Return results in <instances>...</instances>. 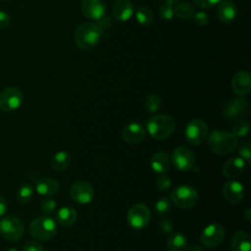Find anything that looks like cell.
<instances>
[{
    "label": "cell",
    "instance_id": "1",
    "mask_svg": "<svg viewBox=\"0 0 251 251\" xmlns=\"http://www.w3.org/2000/svg\"><path fill=\"white\" fill-rule=\"evenodd\" d=\"M207 137L209 148L218 155H227L237 147V137L225 129H215Z\"/></svg>",
    "mask_w": 251,
    "mask_h": 251
},
{
    "label": "cell",
    "instance_id": "2",
    "mask_svg": "<svg viewBox=\"0 0 251 251\" xmlns=\"http://www.w3.org/2000/svg\"><path fill=\"white\" fill-rule=\"evenodd\" d=\"M101 36L102 30L94 23H83L75 31V44L83 50H89L95 47L99 43Z\"/></svg>",
    "mask_w": 251,
    "mask_h": 251
},
{
    "label": "cell",
    "instance_id": "3",
    "mask_svg": "<svg viewBox=\"0 0 251 251\" xmlns=\"http://www.w3.org/2000/svg\"><path fill=\"white\" fill-rule=\"evenodd\" d=\"M175 127L176 124L174 119L168 115L151 116L146 124L148 133L158 140L168 138L174 132Z\"/></svg>",
    "mask_w": 251,
    "mask_h": 251
},
{
    "label": "cell",
    "instance_id": "4",
    "mask_svg": "<svg viewBox=\"0 0 251 251\" xmlns=\"http://www.w3.org/2000/svg\"><path fill=\"white\" fill-rule=\"evenodd\" d=\"M28 230L30 235L35 239L46 241L56 234L57 226L52 218L48 216H41L34 219L29 224Z\"/></svg>",
    "mask_w": 251,
    "mask_h": 251
},
{
    "label": "cell",
    "instance_id": "5",
    "mask_svg": "<svg viewBox=\"0 0 251 251\" xmlns=\"http://www.w3.org/2000/svg\"><path fill=\"white\" fill-rule=\"evenodd\" d=\"M25 232L22 221L15 216H6L0 221V234L8 241L20 240Z\"/></svg>",
    "mask_w": 251,
    "mask_h": 251
},
{
    "label": "cell",
    "instance_id": "6",
    "mask_svg": "<svg viewBox=\"0 0 251 251\" xmlns=\"http://www.w3.org/2000/svg\"><path fill=\"white\" fill-rule=\"evenodd\" d=\"M171 200L176 206L181 209H189L196 205L198 193L196 189L190 185H179L172 192Z\"/></svg>",
    "mask_w": 251,
    "mask_h": 251
},
{
    "label": "cell",
    "instance_id": "7",
    "mask_svg": "<svg viewBox=\"0 0 251 251\" xmlns=\"http://www.w3.org/2000/svg\"><path fill=\"white\" fill-rule=\"evenodd\" d=\"M209 133L207 124L199 119H194L188 122L185 126V139L192 145H199L205 141Z\"/></svg>",
    "mask_w": 251,
    "mask_h": 251
},
{
    "label": "cell",
    "instance_id": "8",
    "mask_svg": "<svg viewBox=\"0 0 251 251\" xmlns=\"http://www.w3.org/2000/svg\"><path fill=\"white\" fill-rule=\"evenodd\" d=\"M150 210L142 203H137L132 205L126 216L128 225L134 229L144 228L150 222Z\"/></svg>",
    "mask_w": 251,
    "mask_h": 251
},
{
    "label": "cell",
    "instance_id": "9",
    "mask_svg": "<svg viewBox=\"0 0 251 251\" xmlns=\"http://www.w3.org/2000/svg\"><path fill=\"white\" fill-rule=\"evenodd\" d=\"M24 96L20 88L9 86L0 92V109L11 112L19 109L23 104Z\"/></svg>",
    "mask_w": 251,
    "mask_h": 251
},
{
    "label": "cell",
    "instance_id": "10",
    "mask_svg": "<svg viewBox=\"0 0 251 251\" xmlns=\"http://www.w3.org/2000/svg\"><path fill=\"white\" fill-rule=\"evenodd\" d=\"M172 162L176 170L189 171L195 164V156L188 147L178 146L172 154Z\"/></svg>",
    "mask_w": 251,
    "mask_h": 251
},
{
    "label": "cell",
    "instance_id": "11",
    "mask_svg": "<svg viewBox=\"0 0 251 251\" xmlns=\"http://www.w3.org/2000/svg\"><path fill=\"white\" fill-rule=\"evenodd\" d=\"M201 242L208 248L219 246L225 238V229L219 224H211L207 226L201 233Z\"/></svg>",
    "mask_w": 251,
    "mask_h": 251
},
{
    "label": "cell",
    "instance_id": "12",
    "mask_svg": "<svg viewBox=\"0 0 251 251\" xmlns=\"http://www.w3.org/2000/svg\"><path fill=\"white\" fill-rule=\"evenodd\" d=\"M71 198L79 204H88L94 197V190L92 186L83 180L75 181L70 188Z\"/></svg>",
    "mask_w": 251,
    "mask_h": 251
},
{
    "label": "cell",
    "instance_id": "13",
    "mask_svg": "<svg viewBox=\"0 0 251 251\" xmlns=\"http://www.w3.org/2000/svg\"><path fill=\"white\" fill-rule=\"evenodd\" d=\"M248 103L243 98H233L226 103L223 108V115L228 120L242 118L248 113Z\"/></svg>",
    "mask_w": 251,
    "mask_h": 251
},
{
    "label": "cell",
    "instance_id": "14",
    "mask_svg": "<svg viewBox=\"0 0 251 251\" xmlns=\"http://www.w3.org/2000/svg\"><path fill=\"white\" fill-rule=\"evenodd\" d=\"M81 12L86 19L98 21L105 15L106 4L104 0H82Z\"/></svg>",
    "mask_w": 251,
    "mask_h": 251
},
{
    "label": "cell",
    "instance_id": "15",
    "mask_svg": "<svg viewBox=\"0 0 251 251\" xmlns=\"http://www.w3.org/2000/svg\"><path fill=\"white\" fill-rule=\"evenodd\" d=\"M223 195L228 203L237 204L244 197V187L239 181H227L223 187Z\"/></svg>",
    "mask_w": 251,
    "mask_h": 251
},
{
    "label": "cell",
    "instance_id": "16",
    "mask_svg": "<svg viewBox=\"0 0 251 251\" xmlns=\"http://www.w3.org/2000/svg\"><path fill=\"white\" fill-rule=\"evenodd\" d=\"M232 90L238 95H246L251 89V75L247 71L237 72L231 80Z\"/></svg>",
    "mask_w": 251,
    "mask_h": 251
},
{
    "label": "cell",
    "instance_id": "17",
    "mask_svg": "<svg viewBox=\"0 0 251 251\" xmlns=\"http://www.w3.org/2000/svg\"><path fill=\"white\" fill-rule=\"evenodd\" d=\"M123 139L129 144H136L143 140L145 136L144 127L138 123H131L123 128Z\"/></svg>",
    "mask_w": 251,
    "mask_h": 251
},
{
    "label": "cell",
    "instance_id": "18",
    "mask_svg": "<svg viewBox=\"0 0 251 251\" xmlns=\"http://www.w3.org/2000/svg\"><path fill=\"white\" fill-rule=\"evenodd\" d=\"M245 168V161L241 157H231L223 166V174L227 178L238 177Z\"/></svg>",
    "mask_w": 251,
    "mask_h": 251
},
{
    "label": "cell",
    "instance_id": "19",
    "mask_svg": "<svg viewBox=\"0 0 251 251\" xmlns=\"http://www.w3.org/2000/svg\"><path fill=\"white\" fill-rule=\"evenodd\" d=\"M134 6L130 0H117L112 7V13L115 19L120 22L127 21L133 14Z\"/></svg>",
    "mask_w": 251,
    "mask_h": 251
},
{
    "label": "cell",
    "instance_id": "20",
    "mask_svg": "<svg viewBox=\"0 0 251 251\" xmlns=\"http://www.w3.org/2000/svg\"><path fill=\"white\" fill-rule=\"evenodd\" d=\"M35 190L39 195L51 196L58 192L59 182L51 177H38L35 180Z\"/></svg>",
    "mask_w": 251,
    "mask_h": 251
},
{
    "label": "cell",
    "instance_id": "21",
    "mask_svg": "<svg viewBox=\"0 0 251 251\" xmlns=\"http://www.w3.org/2000/svg\"><path fill=\"white\" fill-rule=\"evenodd\" d=\"M150 165L152 170L157 174H165L169 171L171 167L170 157L166 152L160 151L156 152L150 160Z\"/></svg>",
    "mask_w": 251,
    "mask_h": 251
},
{
    "label": "cell",
    "instance_id": "22",
    "mask_svg": "<svg viewBox=\"0 0 251 251\" xmlns=\"http://www.w3.org/2000/svg\"><path fill=\"white\" fill-rule=\"evenodd\" d=\"M217 14L223 24H229L236 16V6L231 1L221 2L218 7Z\"/></svg>",
    "mask_w": 251,
    "mask_h": 251
},
{
    "label": "cell",
    "instance_id": "23",
    "mask_svg": "<svg viewBox=\"0 0 251 251\" xmlns=\"http://www.w3.org/2000/svg\"><path fill=\"white\" fill-rule=\"evenodd\" d=\"M231 249L232 251H250V235L245 230H237L231 239Z\"/></svg>",
    "mask_w": 251,
    "mask_h": 251
},
{
    "label": "cell",
    "instance_id": "24",
    "mask_svg": "<svg viewBox=\"0 0 251 251\" xmlns=\"http://www.w3.org/2000/svg\"><path fill=\"white\" fill-rule=\"evenodd\" d=\"M77 219V213L72 207H62L56 215L57 222L64 226H73Z\"/></svg>",
    "mask_w": 251,
    "mask_h": 251
},
{
    "label": "cell",
    "instance_id": "25",
    "mask_svg": "<svg viewBox=\"0 0 251 251\" xmlns=\"http://www.w3.org/2000/svg\"><path fill=\"white\" fill-rule=\"evenodd\" d=\"M167 246L169 251H186V237L180 232H173L168 239Z\"/></svg>",
    "mask_w": 251,
    "mask_h": 251
},
{
    "label": "cell",
    "instance_id": "26",
    "mask_svg": "<svg viewBox=\"0 0 251 251\" xmlns=\"http://www.w3.org/2000/svg\"><path fill=\"white\" fill-rule=\"evenodd\" d=\"M71 163V156L66 151H58L51 160V167L55 171L66 170Z\"/></svg>",
    "mask_w": 251,
    "mask_h": 251
},
{
    "label": "cell",
    "instance_id": "27",
    "mask_svg": "<svg viewBox=\"0 0 251 251\" xmlns=\"http://www.w3.org/2000/svg\"><path fill=\"white\" fill-rule=\"evenodd\" d=\"M174 13L176 17L180 19H189L193 17L195 13V8L192 4L188 2H181L176 6L174 9Z\"/></svg>",
    "mask_w": 251,
    "mask_h": 251
},
{
    "label": "cell",
    "instance_id": "28",
    "mask_svg": "<svg viewBox=\"0 0 251 251\" xmlns=\"http://www.w3.org/2000/svg\"><path fill=\"white\" fill-rule=\"evenodd\" d=\"M17 200L21 204H27L33 197V187L29 183H24L17 192Z\"/></svg>",
    "mask_w": 251,
    "mask_h": 251
},
{
    "label": "cell",
    "instance_id": "29",
    "mask_svg": "<svg viewBox=\"0 0 251 251\" xmlns=\"http://www.w3.org/2000/svg\"><path fill=\"white\" fill-rule=\"evenodd\" d=\"M135 16H136V20L140 25H150L153 22V14L151 10L145 6L138 7L136 10Z\"/></svg>",
    "mask_w": 251,
    "mask_h": 251
},
{
    "label": "cell",
    "instance_id": "30",
    "mask_svg": "<svg viewBox=\"0 0 251 251\" xmlns=\"http://www.w3.org/2000/svg\"><path fill=\"white\" fill-rule=\"evenodd\" d=\"M250 125L246 120H238L232 126V133L236 137H244L248 134Z\"/></svg>",
    "mask_w": 251,
    "mask_h": 251
},
{
    "label": "cell",
    "instance_id": "31",
    "mask_svg": "<svg viewBox=\"0 0 251 251\" xmlns=\"http://www.w3.org/2000/svg\"><path fill=\"white\" fill-rule=\"evenodd\" d=\"M144 104L147 112L155 113L161 107V99L157 94H150L146 97Z\"/></svg>",
    "mask_w": 251,
    "mask_h": 251
},
{
    "label": "cell",
    "instance_id": "32",
    "mask_svg": "<svg viewBox=\"0 0 251 251\" xmlns=\"http://www.w3.org/2000/svg\"><path fill=\"white\" fill-rule=\"evenodd\" d=\"M171 210V200L167 197H162L158 199L155 203V211L157 214L163 216L170 212Z\"/></svg>",
    "mask_w": 251,
    "mask_h": 251
},
{
    "label": "cell",
    "instance_id": "33",
    "mask_svg": "<svg viewBox=\"0 0 251 251\" xmlns=\"http://www.w3.org/2000/svg\"><path fill=\"white\" fill-rule=\"evenodd\" d=\"M56 207H57V203L56 201L53 199V198H50V197H46L44 198L41 202H40V210L46 214V215H49V214H52L55 210H56Z\"/></svg>",
    "mask_w": 251,
    "mask_h": 251
},
{
    "label": "cell",
    "instance_id": "34",
    "mask_svg": "<svg viewBox=\"0 0 251 251\" xmlns=\"http://www.w3.org/2000/svg\"><path fill=\"white\" fill-rule=\"evenodd\" d=\"M239 155L240 157L246 161L248 164L251 163V148H250V142L246 141L244 143H242L239 147Z\"/></svg>",
    "mask_w": 251,
    "mask_h": 251
},
{
    "label": "cell",
    "instance_id": "35",
    "mask_svg": "<svg viewBox=\"0 0 251 251\" xmlns=\"http://www.w3.org/2000/svg\"><path fill=\"white\" fill-rule=\"evenodd\" d=\"M159 15L163 20H171L175 15L174 8L171 4H163L159 9Z\"/></svg>",
    "mask_w": 251,
    "mask_h": 251
},
{
    "label": "cell",
    "instance_id": "36",
    "mask_svg": "<svg viewBox=\"0 0 251 251\" xmlns=\"http://www.w3.org/2000/svg\"><path fill=\"white\" fill-rule=\"evenodd\" d=\"M23 251H43V246L37 240H28L25 243Z\"/></svg>",
    "mask_w": 251,
    "mask_h": 251
},
{
    "label": "cell",
    "instance_id": "37",
    "mask_svg": "<svg viewBox=\"0 0 251 251\" xmlns=\"http://www.w3.org/2000/svg\"><path fill=\"white\" fill-rule=\"evenodd\" d=\"M194 4L201 9H209L217 4H220L223 0H193Z\"/></svg>",
    "mask_w": 251,
    "mask_h": 251
},
{
    "label": "cell",
    "instance_id": "38",
    "mask_svg": "<svg viewBox=\"0 0 251 251\" xmlns=\"http://www.w3.org/2000/svg\"><path fill=\"white\" fill-rule=\"evenodd\" d=\"M156 186L159 190L165 191L171 186V179L166 176H161L156 180Z\"/></svg>",
    "mask_w": 251,
    "mask_h": 251
},
{
    "label": "cell",
    "instance_id": "39",
    "mask_svg": "<svg viewBox=\"0 0 251 251\" xmlns=\"http://www.w3.org/2000/svg\"><path fill=\"white\" fill-rule=\"evenodd\" d=\"M193 19H194V22L195 24L199 25H205L208 24L209 22V17L206 13L204 12H197V13H194L193 15Z\"/></svg>",
    "mask_w": 251,
    "mask_h": 251
},
{
    "label": "cell",
    "instance_id": "40",
    "mask_svg": "<svg viewBox=\"0 0 251 251\" xmlns=\"http://www.w3.org/2000/svg\"><path fill=\"white\" fill-rule=\"evenodd\" d=\"M159 226H160L161 231L164 232V233H170V232H172V230H173V228H174L173 223H172L169 219H163V220H161Z\"/></svg>",
    "mask_w": 251,
    "mask_h": 251
},
{
    "label": "cell",
    "instance_id": "41",
    "mask_svg": "<svg viewBox=\"0 0 251 251\" xmlns=\"http://www.w3.org/2000/svg\"><path fill=\"white\" fill-rule=\"evenodd\" d=\"M10 23V16L3 11H0V28L6 27Z\"/></svg>",
    "mask_w": 251,
    "mask_h": 251
},
{
    "label": "cell",
    "instance_id": "42",
    "mask_svg": "<svg viewBox=\"0 0 251 251\" xmlns=\"http://www.w3.org/2000/svg\"><path fill=\"white\" fill-rule=\"evenodd\" d=\"M7 202L3 196L0 195V218L3 217L7 212Z\"/></svg>",
    "mask_w": 251,
    "mask_h": 251
},
{
    "label": "cell",
    "instance_id": "43",
    "mask_svg": "<svg viewBox=\"0 0 251 251\" xmlns=\"http://www.w3.org/2000/svg\"><path fill=\"white\" fill-rule=\"evenodd\" d=\"M243 217L249 222L251 221V210L249 208H247L244 212H243Z\"/></svg>",
    "mask_w": 251,
    "mask_h": 251
},
{
    "label": "cell",
    "instance_id": "44",
    "mask_svg": "<svg viewBox=\"0 0 251 251\" xmlns=\"http://www.w3.org/2000/svg\"><path fill=\"white\" fill-rule=\"evenodd\" d=\"M187 251H203L202 247L200 245H193L187 249Z\"/></svg>",
    "mask_w": 251,
    "mask_h": 251
},
{
    "label": "cell",
    "instance_id": "45",
    "mask_svg": "<svg viewBox=\"0 0 251 251\" xmlns=\"http://www.w3.org/2000/svg\"><path fill=\"white\" fill-rule=\"evenodd\" d=\"M165 1H166V3H168V4H171V5H173V4L176 3L178 0H165Z\"/></svg>",
    "mask_w": 251,
    "mask_h": 251
},
{
    "label": "cell",
    "instance_id": "46",
    "mask_svg": "<svg viewBox=\"0 0 251 251\" xmlns=\"http://www.w3.org/2000/svg\"><path fill=\"white\" fill-rule=\"evenodd\" d=\"M7 251H19V250H18V249H16V248H13V247H12V248H9Z\"/></svg>",
    "mask_w": 251,
    "mask_h": 251
}]
</instances>
